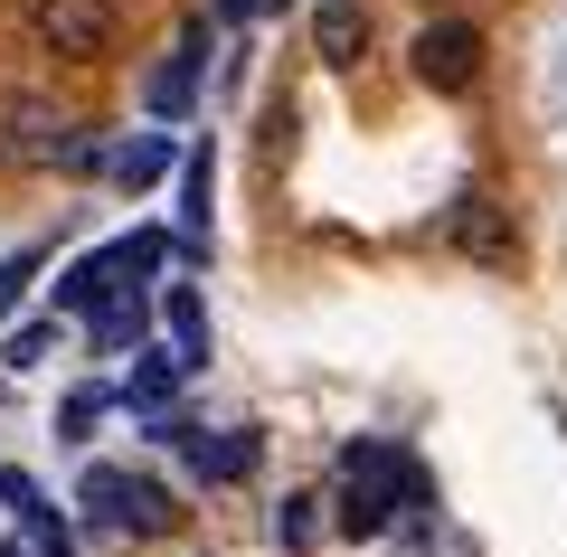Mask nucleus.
Listing matches in <instances>:
<instances>
[{"label":"nucleus","mask_w":567,"mask_h":557,"mask_svg":"<svg viewBox=\"0 0 567 557\" xmlns=\"http://www.w3.org/2000/svg\"><path fill=\"white\" fill-rule=\"evenodd\" d=\"M199 473L208 482H246V473H256V435H246V425H237V435H218V444L199 435Z\"/></svg>","instance_id":"nucleus-11"},{"label":"nucleus","mask_w":567,"mask_h":557,"mask_svg":"<svg viewBox=\"0 0 567 557\" xmlns=\"http://www.w3.org/2000/svg\"><path fill=\"white\" fill-rule=\"evenodd\" d=\"M275 538H284V548H312V538H322V519H312V492L275 510Z\"/></svg>","instance_id":"nucleus-14"},{"label":"nucleus","mask_w":567,"mask_h":557,"mask_svg":"<svg viewBox=\"0 0 567 557\" xmlns=\"http://www.w3.org/2000/svg\"><path fill=\"white\" fill-rule=\"evenodd\" d=\"M85 501H95V519L123 529V538H162L171 519H181V501H171L162 482H142V473H85Z\"/></svg>","instance_id":"nucleus-3"},{"label":"nucleus","mask_w":567,"mask_h":557,"mask_svg":"<svg viewBox=\"0 0 567 557\" xmlns=\"http://www.w3.org/2000/svg\"><path fill=\"white\" fill-rule=\"evenodd\" d=\"M483 29L473 20H425L416 29V48H406V66H416V85L425 95H464V85H483Z\"/></svg>","instance_id":"nucleus-2"},{"label":"nucleus","mask_w":567,"mask_h":557,"mask_svg":"<svg viewBox=\"0 0 567 557\" xmlns=\"http://www.w3.org/2000/svg\"><path fill=\"white\" fill-rule=\"evenodd\" d=\"M29 275H39V256H10V265H0V312L29 293Z\"/></svg>","instance_id":"nucleus-16"},{"label":"nucleus","mask_w":567,"mask_h":557,"mask_svg":"<svg viewBox=\"0 0 567 557\" xmlns=\"http://www.w3.org/2000/svg\"><path fill=\"white\" fill-rule=\"evenodd\" d=\"M445 246L473 256V265H511V256H520V227H511L492 199H454L445 208Z\"/></svg>","instance_id":"nucleus-7"},{"label":"nucleus","mask_w":567,"mask_h":557,"mask_svg":"<svg viewBox=\"0 0 567 557\" xmlns=\"http://www.w3.org/2000/svg\"><path fill=\"white\" fill-rule=\"evenodd\" d=\"M114 39H123L114 0H39V48H58V58H104Z\"/></svg>","instance_id":"nucleus-5"},{"label":"nucleus","mask_w":567,"mask_h":557,"mask_svg":"<svg viewBox=\"0 0 567 557\" xmlns=\"http://www.w3.org/2000/svg\"><path fill=\"white\" fill-rule=\"evenodd\" d=\"M0 114H10V123H0V152H10V161H85L76 133H66V114H48L39 95H10Z\"/></svg>","instance_id":"nucleus-6"},{"label":"nucleus","mask_w":567,"mask_h":557,"mask_svg":"<svg viewBox=\"0 0 567 557\" xmlns=\"http://www.w3.org/2000/svg\"><path fill=\"white\" fill-rule=\"evenodd\" d=\"M181 189H189V199H181L189 246H199V237H208V152H189V161H181Z\"/></svg>","instance_id":"nucleus-13"},{"label":"nucleus","mask_w":567,"mask_h":557,"mask_svg":"<svg viewBox=\"0 0 567 557\" xmlns=\"http://www.w3.org/2000/svg\"><path fill=\"white\" fill-rule=\"evenodd\" d=\"M39 359H48V321H29V331L10 340V369H39Z\"/></svg>","instance_id":"nucleus-17"},{"label":"nucleus","mask_w":567,"mask_h":557,"mask_svg":"<svg viewBox=\"0 0 567 557\" xmlns=\"http://www.w3.org/2000/svg\"><path fill=\"white\" fill-rule=\"evenodd\" d=\"M152 265H162V237H123V246H95V256L76 265V275H66V312H95V302H114L123 283H142L152 275Z\"/></svg>","instance_id":"nucleus-4"},{"label":"nucleus","mask_w":567,"mask_h":557,"mask_svg":"<svg viewBox=\"0 0 567 557\" xmlns=\"http://www.w3.org/2000/svg\"><path fill=\"white\" fill-rule=\"evenodd\" d=\"M162 171H171V142H152V133H142V142H123V152H114V179H123V189H152Z\"/></svg>","instance_id":"nucleus-12"},{"label":"nucleus","mask_w":567,"mask_h":557,"mask_svg":"<svg viewBox=\"0 0 567 557\" xmlns=\"http://www.w3.org/2000/svg\"><path fill=\"white\" fill-rule=\"evenodd\" d=\"M95 416H104V388H76L66 398V435H95Z\"/></svg>","instance_id":"nucleus-15"},{"label":"nucleus","mask_w":567,"mask_h":557,"mask_svg":"<svg viewBox=\"0 0 567 557\" xmlns=\"http://www.w3.org/2000/svg\"><path fill=\"white\" fill-rule=\"evenodd\" d=\"M162 321H171V359L199 369V359H208V302H199V283H171V293H162Z\"/></svg>","instance_id":"nucleus-9"},{"label":"nucleus","mask_w":567,"mask_h":557,"mask_svg":"<svg viewBox=\"0 0 567 557\" xmlns=\"http://www.w3.org/2000/svg\"><path fill=\"white\" fill-rule=\"evenodd\" d=\"M312 48H322V66H360V48H369V0H312Z\"/></svg>","instance_id":"nucleus-8"},{"label":"nucleus","mask_w":567,"mask_h":557,"mask_svg":"<svg viewBox=\"0 0 567 557\" xmlns=\"http://www.w3.org/2000/svg\"><path fill=\"white\" fill-rule=\"evenodd\" d=\"M199 39H208V29H189V39H181V58H171V66H162V76H152V114H181V104H189V66H199V58H208V48H199Z\"/></svg>","instance_id":"nucleus-10"},{"label":"nucleus","mask_w":567,"mask_h":557,"mask_svg":"<svg viewBox=\"0 0 567 557\" xmlns=\"http://www.w3.org/2000/svg\"><path fill=\"white\" fill-rule=\"evenodd\" d=\"M406 501H416V463H406L398 444H350L341 492H331V529L341 538H388Z\"/></svg>","instance_id":"nucleus-1"}]
</instances>
